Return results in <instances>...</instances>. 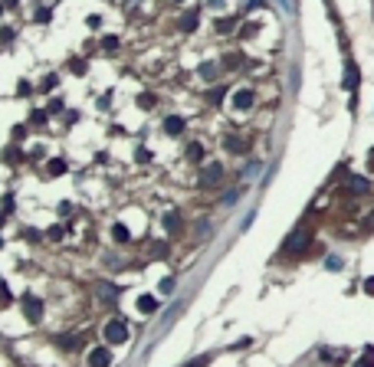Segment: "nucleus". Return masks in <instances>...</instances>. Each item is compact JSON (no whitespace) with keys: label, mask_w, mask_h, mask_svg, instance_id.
I'll use <instances>...</instances> for the list:
<instances>
[{"label":"nucleus","mask_w":374,"mask_h":367,"mask_svg":"<svg viewBox=\"0 0 374 367\" xmlns=\"http://www.w3.org/2000/svg\"><path fill=\"white\" fill-rule=\"evenodd\" d=\"M102 335H105V341H109V344H125V341H128V324L115 318V321L105 324V331H102Z\"/></svg>","instance_id":"obj_1"},{"label":"nucleus","mask_w":374,"mask_h":367,"mask_svg":"<svg viewBox=\"0 0 374 367\" xmlns=\"http://www.w3.org/2000/svg\"><path fill=\"white\" fill-rule=\"evenodd\" d=\"M220 177H223V167H220V164H207V171L200 174V184H204V187H217V184H220Z\"/></svg>","instance_id":"obj_2"},{"label":"nucleus","mask_w":374,"mask_h":367,"mask_svg":"<svg viewBox=\"0 0 374 367\" xmlns=\"http://www.w3.org/2000/svg\"><path fill=\"white\" fill-rule=\"evenodd\" d=\"M112 364V354L105 347H95L92 354H89V367H109Z\"/></svg>","instance_id":"obj_3"},{"label":"nucleus","mask_w":374,"mask_h":367,"mask_svg":"<svg viewBox=\"0 0 374 367\" xmlns=\"http://www.w3.org/2000/svg\"><path fill=\"white\" fill-rule=\"evenodd\" d=\"M23 305H26V318H30V321H36V318H40V312H43V305H40V298H33V295H26V298H23Z\"/></svg>","instance_id":"obj_4"},{"label":"nucleus","mask_w":374,"mask_h":367,"mask_svg":"<svg viewBox=\"0 0 374 367\" xmlns=\"http://www.w3.org/2000/svg\"><path fill=\"white\" fill-rule=\"evenodd\" d=\"M233 105L236 108H250L253 105V92H250V89H240V92L233 95Z\"/></svg>","instance_id":"obj_5"},{"label":"nucleus","mask_w":374,"mask_h":367,"mask_svg":"<svg viewBox=\"0 0 374 367\" xmlns=\"http://www.w3.org/2000/svg\"><path fill=\"white\" fill-rule=\"evenodd\" d=\"M138 312H141V315L158 312V298H151V295H141V298H138Z\"/></svg>","instance_id":"obj_6"},{"label":"nucleus","mask_w":374,"mask_h":367,"mask_svg":"<svg viewBox=\"0 0 374 367\" xmlns=\"http://www.w3.org/2000/svg\"><path fill=\"white\" fill-rule=\"evenodd\" d=\"M305 233H296V236H292V239H289V243H286V252H299V249H302V246H305Z\"/></svg>","instance_id":"obj_7"},{"label":"nucleus","mask_w":374,"mask_h":367,"mask_svg":"<svg viewBox=\"0 0 374 367\" xmlns=\"http://www.w3.org/2000/svg\"><path fill=\"white\" fill-rule=\"evenodd\" d=\"M345 86L348 89H358V66L348 63V72H345Z\"/></svg>","instance_id":"obj_8"},{"label":"nucleus","mask_w":374,"mask_h":367,"mask_svg":"<svg viewBox=\"0 0 374 367\" xmlns=\"http://www.w3.org/2000/svg\"><path fill=\"white\" fill-rule=\"evenodd\" d=\"M164 128H167V135H181V131H184V121H181V118H174V115H171V118L164 121Z\"/></svg>","instance_id":"obj_9"},{"label":"nucleus","mask_w":374,"mask_h":367,"mask_svg":"<svg viewBox=\"0 0 374 367\" xmlns=\"http://www.w3.org/2000/svg\"><path fill=\"white\" fill-rule=\"evenodd\" d=\"M99 289H102V298H105V302H112V298L118 295V292H115V285H109V282H105V285H99Z\"/></svg>","instance_id":"obj_10"},{"label":"nucleus","mask_w":374,"mask_h":367,"mask_svg":"<svg viewBox=\"0 0 374 367\" xmlns=\"http://www.w3.org/2000/svg\"><path fill=\"white\" fill-rule=\"evenodd\" d=\"M164 227L171 229V233H174V229H181V220H177L174 213H167V216H164Z\"/></svg>","instance_id":"obj_11"},{"label":"nucleus","mask_w":374,"mask_h":367,"mask_svg":"<svg viewBox=\"0 0 374 367\" xmlns=\"http://www.w3.org/2000/svg\"><path fill=\"white\" fill-rule=\"evenodd\" d=\"M227 148H230V151H246V144H243L240 138H227Z\"/></svg>","instance_id":"obj_12"},{"label":"nucleus","mask_w":374,"mask_h":367,"mask_svg":"<svg viewBox=\"0 0 374 367\" xmlns=\"http://www.w3.org/2000/svg\"><path fill=\"white\" fill-rule=\"evenodd\" d=\"M115 239H118V243H128L132 236H128V229H125V227H115Z\"/></svg>","instance_id":"obj_13"},{"label":"nucleus","mask_w":374,"mask_h":367,"mask_svg":"<svg viewBox=\"0 0 374 367\" xmlns=\"http://www.w3.org/2000/svg\"><path fill=\"white\" fill-rule=\"evenodd\" d=\"M325 266H328L331 272H338L341 269V259H338V256H328V262H325Z\"/></svg>","instance_id":"obj_14"},{"label":"nucleus","mask_w":374,"mask_h":367,"mask_svg":"<svg viewBox=\"0 0 374 367\" xmlns=\"http://www.w3.org/2000/svg\"><path fill=\"white\" fill-rule=\"evenodd\" d=\"M63 171H66V164H63V161H53V164H49V174H63Z\"/></svg>","instance_id":"obj_15"},{"label":"nucleus","mask_w":374,"mask_h":367,"mask_svg":"<svg viewBox=\"0 0 374 367\" xmlns=\"http://www.w3.org/2000/svg\"><path fill=\"white\" fill-rule=\"evenodd\" d=\"M187 367H210V357H197V361H190Z\"/></svg>","instance_id":"obj_16"},{"label":"nucleus","mask_w":374,"mask_h":367,"mask_svg":"<svg viewBox=\"0 0 374 367\" xmlns=\"http://www.w3.org/2000/svg\"><path fill=\"white\" fill-rule=\"evenodd\" d=\"M194 23H197V17H194V13H187V17H184V30H194Z\"/></svg>","instance_id":"obj_17"},{"label":"nucleus","mask_w":374,"mask_h":367,"mask_svg":"<svg viewBox=\"0 0 374 367\" xmlns=\"http://www.w3.org/2000/svg\"><path fill=\"white\" fill-rule=\"evenodd\" d=\"M49 239H63V229H59V227H49Z\"/></svg>","instance_id":"obj_18"},{"label":"nucleus","mask_w":374,"mask_h":367,"mask_svg":"<svg viewBox=\"0 0 374 367\" xmlns=\"http://www.w3.org/2000/svg\"><path fill=\"white\" fill-rule=\"evenodd\" d=\"M10 302V295H7V289H3V282H0V305H7Z\"/></svg>","instance_id":"obj_19"},{"label":"nucleus","mask_w":374,"mask_h":367,"mask_svg":"<svg viewBox=\"0 0 374 367\" xmlns=\"http://www.w3.org/2000/svg\"><path fill=\"white\" fill-rule=\"evenodd\" d=\"M364 292H368V295H374V275H371V279H364Z\"/></svg>","instance_id":"obj_20"},{"label":"nucleus","mask_w":374,"mask_h":367,"mask_svg":"<svg viewBox=\"0 0 374 367\" xmlns=\"http://www.w3.org/2000/svg\"><path fill=\"white\" fill-rule=\"evenodd\" d=\"M368 167H371V171H374V148H371V151H368Z\"/></svg>","instance_id":"obj_21"}]
</instances>
